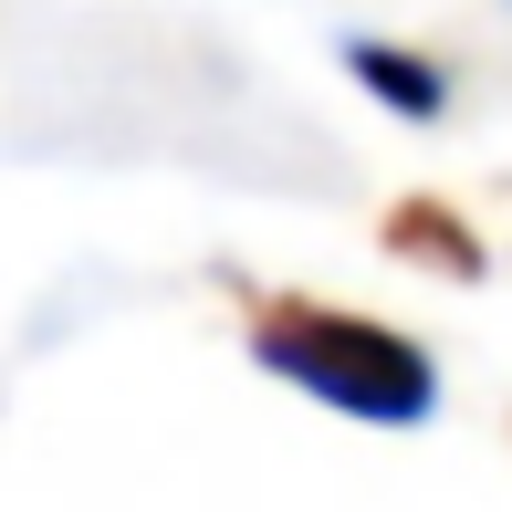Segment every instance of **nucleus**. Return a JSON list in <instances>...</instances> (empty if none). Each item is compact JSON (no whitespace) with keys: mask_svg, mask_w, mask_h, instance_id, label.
Here are the masks:
<instances>
[{"mask_svg":"<svg viewBox=\"0 0 512 512\" xmlns=\"http://www.w3.org/2000/svg\"><path fill=\"white\" fill-rule=\"evenodd\" d=\"M251 356H262L272 377H293L304 398L345 408V418H377V429H418V418L439 408L429 356H418L408 335H387V324H366V314L283 304V314L251 324Z\"/></svg>","mask_w":512,"mask_h":512,"instance_id":"obj_1","label":"nucleus"},{"mask_svg":"<svg viewBox=\"0 0 512 512\" xmlns=\"http://www.w3.org/2000/svg\"><path fill=\"white\" fill-rule=\"evenodd\" d=\"M356 74L377 84L398 115H439V74H429V63H408V53H387V42H356Z\"/></svg>","mask_w":512,"mask_h":512,"instance_id":"obj_2","label":"nucleus"}]
</instances>
